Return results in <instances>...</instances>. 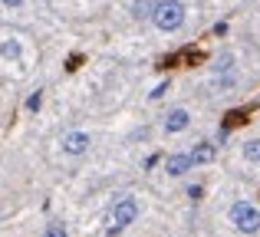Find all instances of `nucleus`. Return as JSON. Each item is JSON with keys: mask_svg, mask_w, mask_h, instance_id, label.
Here are the masks:
<instances>
[{"mask_svg": "<svg viewBox=\"0 0 260 237\" xmlns=\"http://www.w3.org/2000/svg\"><path fill=\"white\" fill-rule=\"evenodd\" d=\"M148 20H152L161 33H175V30H181V23H184V4L181 0H161V4L152 7V17Z\"/></svg>", "mask_w": 260, "mask_h": 237, "instance_id": "1", "label": "nucleus"}, {"mask_svg": "<svg viewBox=\"0 0 260 237\" xmlns=\"http://www.w3.org/2000/svg\"><path fill=\"white\" fill-rule=\"evenodd\" d=\"M135 218H139V201L135 198H119L115 208H112V214H109V234L125 231L128 224H135Z\"/></svg>", "mask_w": 260, "mask_h": 237, "instance_id": "2", "label": "nucleus"}, {"mask_svg": "<svg viewBox=\"0 0 260 237\" xmlns=\"http://www.w3.org/2000/svg\"><path fill=\"white\" fill-rule=\"evenodd\" d=\"M231 224L241 234H257L260 231V211L250 201H237V205L231 208Z\"/></svg>", "mask_w": 260, "mask_h": 237, "instance_id": "3", "label": "nucleus"}, {"mask_svg": "<svg viewBox=\"0 0 260 237\" xmlns=\"http://www.w3.org/2000/svg\"><path fill=\"white\" fill-rule=\"evenodd\" d=\"M89 145H92V139H89L86 132H70V135H63V152H66V155H86Z\"/></svg>", "mask_w": 260, "mask_h": 237, "instance_id": "4", "label": "nucleus"}, {"mask_svg": "<svg viewBox=\"0 0 260 237\" xmlns=\"http://www.w3.org/2000/svg\"><path fill=\"white\" fill-rule=\"evenodd\" d=\"M188 125H191V112H188V109H172V112L165 116V132H168V135L184 132Z\"/></svg>", "mask_w": 260, "mask_h": 237, "instance_id": "5", "label": "nucleus"}, {"mask_svg": "<svg viewBox=\"0 0 260 237\" xmlns=\"http://www.w3.org/2000/svg\"><path fill=\"white\" fill-rule=\"evenodd\" d=\"M191 168H194V165H191L188 152H184V155H168V158H165V172L172 175V178H181V175L191 172Z\"/></svg>", "mask_w": 260, "mask_h": 237, "instance_id": "6", "label": "nucleus"}, {"mask_svg": "<svg viewBox=\"0 0 260 237\" xmlns=\"http://www.w3.org/2000/svg\"><path fill=\"white\" fill-rule=\"evenodd\" d=\"M188 155H191V165H208V161H214L217 148L211 145V142H201V145H194Z\"/></svg>", "mask_w": 260, "mask_h": 237, "instance_id": "7", "label": "nucleus"}, {"mask_svg": "<svg viewBox=\"0 0 260 237\" xmlns=\"http://www.w3.org/2000/svg\"><path fill=\"white\" fill-rule=\"evenodd\" d=\"M152 0H135V4H132V17L135 20H148V17H152Z\"/></svg>", "mask_w": 260, "mask_h": 237, "instance_id": "8", "label": "nucleus"}, {"mask_svg": "<svg viewBox=\"0 0 260 237\" xmlns=\"http://www.w3.org/2000/svg\"><path fill=\"white\" fill-rule=\"evenodd\" d=\"M244 158H247V161H260V139L244 142Z\"/></svg>", "mask_w": 260, "mask_h": 237, "instance_id": "9", "label": "nucleus"}, {"mask_svg": "<svg viewBox=\"0 0 260 237\" xmlns=\"http://www.w3.org/2000/svg\"><path fill=\"white\" fill-rule=\"evenodd\" d=\"M43 237H70V234H66V227H63V224H50Z\"/></svg>", "mask_w": 260, "mask_h": 237, "instance_id": "10", "label": "nucleus"}, {"mask_svg": "<svg viewBox=\"0 0 260 237\" xmlns=\"http://www.w3.org/2000/svg\"><path fill=\"white\" fill-rule=\"evenodd\" d=\"M40 106H43V96H40V92H33V96L26 99V109H30V112H37Z\"/></svg>", "mask_w": 260, "mask_h": 237, "instance_id": "11", "label": "nucleus"}, {"mask_svg": "<svg viewBox=\"0 0 260 237\" xmlns=\"http://www.w3.org/2000/svg\"><path fill=\"white\" fill-rule=\"evenodd\" d=\"M165 92H168V79H165V83H158V86H155V89H152V99H161V96H165Z\"/></svg>", "mask_w": 260, "mask_h": 237, "instance_id": "12", "label": "nucleus"}, {"mask_svg": "<svg viewBox=\"0 0 260 237\" xmlns=\"http://www.w3.org/2000/svg\"><path fill=\"white\" fill-rule=\"evenodd\" d=\"M4 56H13V59H17V56H20V46H17V43H7V46H4Z\"/></svg>", "mask_w": 260, "mask_h": 237, "instance_id": "13", "label": "nucleus"}, {"mask_svg": "<svg viewBox=\"0 0 260 237\" xmlns=\"http://www.w3.org/2000/svg\"><path fill=\"white\" fill-rule=\"evenodd\" d=\"M0 4H4V7H20L23 0H0Z\"/></svg>", "mask_w": 260, "mask_h": 237, "instance_id": "14", "label": "nucleus"}]
</instances>
